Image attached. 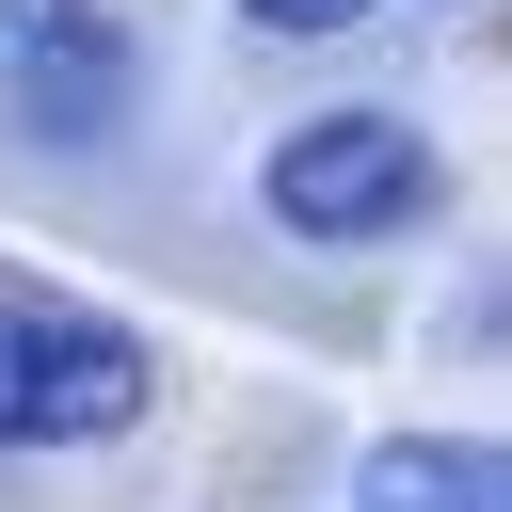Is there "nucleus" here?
<instances>
[{"mask_svg":"<svg viewBox=\"0 0 512 512\" xmlns=\"http://www.w3.org/2000/svg\"><path fill=\"white\" fill-rule=\"evenodd\" d=\"M144 400H160V368L128 320H80V304L16 320V448H112Z\"/></svg>","mask_w":512,"mask_h":512,"instance_id":"nucleus-3","label":"nucleus"},{"mask_svg":"<svg viewBox=\"0 0 512 512\" xmlns=\"http://www.w3.org/2000/svg\"><path fill=\"white\" fill-rule=\"evenodd\" d=\"M16 320H32V304H0V448H16Z\"/></svg>","mask_w":512,"mask_h":512,"instance_id":"nucleus-6","label":"nucleus"},{"mask_svg":"<svg viewBox=\"0 0 512 512\" xmlns=\"http://www.w3.org/2000/svg\"><path fill=\"white\" fill-rule=\"evenodd\" d=\"M368 512H512L480 432H384L368 448Z\"/></svg>","mask_w":512,"mask_h":512,"instance_id":"nucleus-4","label":"nucleus"},{"mask_svg":"<svg viewBox=\"0 0 512 512\" xmlns=\"http://www.w3.org/2000/svg\"><path fill=\"white\" fill-rule=\"evenodd\" d=\"M240 32H288V48H320V32H368V0H240Z\"/></svg>","mask_w":512,"mask_h":512,"instance_id":"nucleus-5","label":"nucleus"},{"mask_svg":"<svg viewBox=\"0 0 512 512\" xmlns=\"http://www.w3.org/2000/svg\"><path fill=\"white\" fill-rule=\"evenodd\" d=\"M432 192H448V160H432V128H400V112H304V128H272V160H256V208H272L288 240H400V224H432Z\"/></svg>","mask_w":512,"mask_h":512,"instance_id":"nucleus-1","label":"nucleus"},{"mask_svg":"<svg viewBox=\"0 0 512 512\" xmlns=\"http://www.w3.org/2000/svg\"><path fill=\"white\" fill-rule=\"evenodd\" d=\"M0 96H16V128L48 160H96V144H128L144 64H128V32L96 0H32V16H0Z\"/></svg>","mask_w":512,"mask_h":512,"instance_id":"nucleus-2","label":"nucleus"},{"mask_svg":"<svg viewBox=\"0 0 512 512\" xmlns=\"http://www.w3.org/2000/svg\"><path fill=\"white\" fill-rule=\"evenodd\" d=\"M0 16H32V0H0Z\"/></svg>","mask_w":512,"mask_h":512,"instance_id":"nucleus-7","label":"nucleus"}]
</instances>
